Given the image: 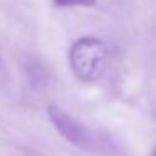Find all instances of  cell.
Masks as SVG:
<instances>
[{
  "label": "cell",
  "instance_id": "cell-1",
  "mask_svg": "<svg viewBox=\"0 0 156 156\" xmlns=\"http://www.w3.org/2000/svg\"><path fill=\"white\" fill-rule=\"evenodd\" d=\"M108 45L98 37H81L72 44L69 64L74 76L82 82H94L102 76L108 64Z\"/></svg>",
  "mask_w": 156,
  "mask_h": 156
},
{
  "label": "cell",
  "instance_id": "cell-2",
  "mask_svg": "<svg viewBox=\"0 0 156 156\" xmlns=\"http://www.w3.org/2000/svg\"><path fill=\"white\" fill-rule=\"evenodd\" d=\"M47 114L51 118L52 124L55 126V129L69 143H72V144L79 146L82 149H87V151L94 149L98 141H96L94 134H92V131L87 126H84L81 121L72 118L67 111H64L62 108H59L55 104H51L47 108Z\"/></svg>",
  "mask_w": 156,
  "mask_h": 156
},
{
  "label": "cell",
  "instance_id": "cell-3",
  "mask_svg": "<svg viewBox=\"0 0 156 156\" xmlns=\"http://www.w3.org/2000/svg\"><path fill=\"white\" fill-rule=\"evenodd\" d=\"M57 7H94L96 0H54Z\"/></svg>",
  "mask_w": 156,
  "mask_h": 156
},
{
  "label": "cell",
  "instance_id": "cell-4",
  "mask_svg": "<svg viewBox=\"0 0 156 156\" xmlns=\"http://www.w3.org/2000/svg\"><path fill=\"white\" fill-rule=\"evenodd\" d=\"M154 156H156V153H154Z\"/></svg>",
  "mask_w": 156,
  "mask_h": 156
}]
</instances>
